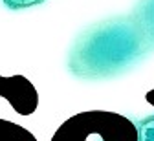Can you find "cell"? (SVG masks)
Listing matches in <instances>:
<instances>
[{
  "label": "cell",
  "mask_w": 154,
  "mask_h": 141,
  "mask_svg": "<svg viewBox=\"0 0 154 141\" xmlns=\"http://www.w3.org/2000/svg\"><path fill=\"white\" fill-rule=\"evenodd\" d=\"M150 46L132 17H114L95 22L77 35L66 66L77 79H110L128 72L150 53Z\"/></svg>",
  "instance_id": "6da1fadb"
},
{
  "label": "cell",
  "mask_w": 154,
  "mask_h": 141,
  "mask_svg": "<svg viewBox=\"0 0 154 141\" xmlns=\"http://www.w3.org/2000/svg\"><path fill=\"white\" fill-rule=\"evenodd\" d=\"M51 141H140L138 125L108 110H86L68 117Z\"/></svg>",
  "instance_id": "7a4b0ae2"
},
{
  "label": "cell",
  "mask_w": 154,
  "mask_h": 141,
  "mask_svg": "<svg viewBox=\"0 0 154 141\" xmlns=\"http://www.w3.org/2000/svg\"><path fill=\"white\" fill-rule=\"evenodd\" d=\"M0 97L18 115H31L38 106V93L24 75H0ZM0 141H37V137L22 125L0 117Z\"/></svg>",
  "instance_id": "3957f363"
},
{
  "label": "cell",
  "mask_w": 154,
  "mask_h": 141,
  "mask_svg": "<svg viewBox=\"0 0 154 141\" xmlns=\"http://www.w3.org/2000/svg\"><path fill=\"white\" fill-rule=\"evenodd\" d=\"M130 17L149 42L150 50H154V0H138Z\"/></svg>",
  "instance_id": "277c9868"
},
{
  "label": "cell",
  "mask_w": 154,
  "mask_h": 141,
  "mask_svg": "<svg viewBox=\"0 0 154 141\" xmlns=\"http://www.w3.org/2000/svg\"><path fill=\"white\" fill-rule=\"evenodd\" d=\"M145 101L150 106H154V88L149 93H145ZM138 130H140V141H154V114L140 121Z\"/></svg>",
  "instance_id": "5b68a950"
},
{
  "label": "cell",
  "mask_w": 154,
  "mask_h": 141,
  "mask_svg": "<svg viewBox=\"0 0 154 141\" xmlns=\"http://www.w3.org/2000/svg\"><path fill=\"white\" fill-rule=\"evenodd\" d=\"M46 0H2V4L8 8V9H28V8H35V6H41Z\"/></svg>",
  "instance_id": "8992f818"
}]
</instances>
